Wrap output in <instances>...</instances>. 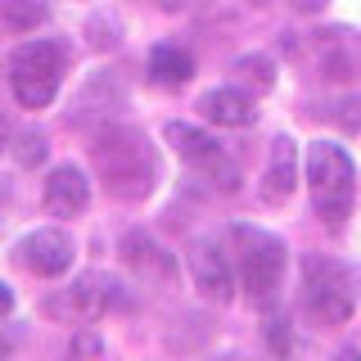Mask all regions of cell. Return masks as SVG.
<instances>
[{
	"instance_id": "1",
	"label": "cell",
	"mask_w": 361,
	"mask_h": 361,
	"mask_svg": "<svg viewBox=\"0 0 361 361\" xmlns=\"http://www.w3.org/2000/svg\"><path fill=\"white\" fill-rule=\"evenodd\" d=\"M90 163L104 195L122 203H140L158 185V149L140 127L127 122H99L90 135Z\"/></svg>"
},
{
	"instance_id": "2",
	"label": "cell",
	"mask_w": 361,
	"mask_h": 361,
	"mask_svg": "<svg viewBox=\"0 0 361 361\" xmlns=\"http://www.w3.org/2000/svg\"><path fill=\"white\" fill-rule=\"evenodd\" d=\"M226 244H231V262L240 271V289L248 293V302L253 307H271L280 285H285V267H289L285 240L253 221H235L226 231Z\"/></svg>"
},
{
	"instance_id": "3",
	"label": "cell",
	"mask_w": 361,
	"mask_h": 361,
	"mask_svg": "<svg viewBox=\"0 0 361 361\" xmlns=\"http://www.w3.org/2000/svg\"><path fill=\"white\" fill-rule=\"evenodd\" d=\"M307 190H312V208L325 226H343L357 199V167L348 158L343 145L334 140H312L307 149Z\"/></svg>"
},
{
	"instance_id": "4",
	"label": "cell",
	"mask_w": 361,
	"mask_h": 361,
	"mask_svg": "<svg viewBox=\"0 0 361 361\" xmlns=\"http://www.w3.org/2000/svg\"><path fill=\"white\" fill-rule=\"evenodd\" d=\"M68 68V50L59 41H23L9 54V86L23 109H50V99L59 95Z\"/></svg>"
},
{
	"instance_id": "5",
	"label": "cell",
	"mask_w": 361,
	"mask_h": 361,
	"mask_svg": "<svg viewBox=\"0 0 361 361\" xmlns=\"http://www.w3.org/2000/svg\"><path fill=\"white\" fill-rule=\"evenodd\" d=\"M127 307V289H122L118 276L109 271H86L68 285L59 298H45V312L59 316V321H73V325H95L99 316Z\"/></svg>"
},
{
	"instance_id": "6",
	"label": "cell",
	"mask_w": 361,
	"mask_h": 361,
	"mask_svg": "<svg viewBox=\"0 0 361 361\" xmlns=\"http://www.w3.org/2000/svg\"><path fill=\"white\" fill-rule=\"evenodd\" d=\"M302 312H307L312 325L321 330H338V325L353 321L357 298L348 289L343 271L334 262H307V285H302Z\"/></svg>"
},
{
	"instance_id": "7",
	"label": "cell",
	"mask_w": 361,
	"mask_h": 361,
	"mask_svg": "<svg viewBox=\"0 0 361 361\" xmlns=\"http://www.w3.org/2000/svg\"><path fill=\"white\" fill-rule=\"evenodd\" d=\"M312 68L330 86H361V32L357 27H321L307 41Z\"/></svg>"
},
{
	"instance_id": "8",
	"label": "cell",
	"mask_w": 361,
	"mask_h": 361,
	"mask_svg": "<svg viewBox=\"0 0 361 361\" xmlns=\"http://www.w3.org/2000/svg\"><path fill=\"white\" fill-rule=\"evenodd\" d=\"M163 135H167V145H172V149L185 158L190 167H203V172L217 180L221 190H235V185H240V167L226 158L217 135H208L203 127H190V122H167Z\"/></svg>"
},
{
	"instance_id": "9",
	"label": "cell",
	"mask_w": 361,
	"mask_h": 361,
	"mask_svg": "<svg viewBox=\"0 0 361 361\" xmlns=\"http://www.w3.org/2000/svg\"><path fill=\"white\" fill-rule=\"evenodd\" d=\"M14 262L23 271H32V276H41V280H59L77 262V244H73L68 231H59V226H41V231H32V235L18 240Z\"/></svg>"
},
{
	"instance_id": "10",
	"label": "cell",
	"mask_w": 361,
	"mask_h": 361,
	"mask_svg": "<svg viewBox=\"0 0 361 361\" xmlns=\"http://www.w3.org/2000/svg\"><path fill=\"white\" fill-rule=\"evenodd\" d=\"M122 262L131 267V276H140L145 285H158V289H167L176 280V262H172V253H167L163 244L154 240V235H145V231H127L122 235Z\"/></svg>"
},
{
	"instance_id": "11",
	"label": "cell",
	"mask_w": 361,
	"mask_h": 361,
	"mask_svg": "<svg viewBox=\"0 0 361 361\" xmlns=\"http://www.w3.org/2000/svg\"><path fill=\"white\" fill-rule=\"evenodd\" d=\"M257 95H248L244 86H212L199 95V113L212 127H253L257 122Z\"/></svg>"
},
{
	"instance_id": "12",
	"label": "cell",
	"mask_w": 361,
	"mask_h": 361,
	"mask_svg": "<svg viewBox=\"0 0 361 361\" xmlns=\"http://www.w3.org/2000/svg\"><path fill=\"white\" fill-rule=\"evenodd\" d=\"M41 203L50 217H82L86 203H90V180L82 176V167H73V163L54 167L45 190H41Z\"/></svg>"
},
{
	"instance_id": "13",
	"label": "cell",
	"mask_w": 361,
	"mask_h": 361,
	"mask_svg": "<svg viewBox=\"0 0 361 361\" xmlns=\"http://www.w3.org/2000/svg\"><path fill=\"white\" fill-rule=\"evenodd\" d=\"M293 190H298V145H293V135H276L262 172V203L280 208V203H289Z\"/></svg>"
},
{
	"instance_id": "14",
	"label": "cell",
	"mask_w": 361,
	"mask_h": 361,
	"mask_svg": "<svg viewBox=\"0 0 361 361\" xmlns=\"http://www.w3.org/2000/svg\"><path fill=\"white\" fill-rule=\"evenodd\" d=\"M190 276H195V289L208 302H231L235 298V271L226 262V253L217 244H199L190 253Z\"/></svg>"
},
{
	"instance_id": "15",
	"label": "cell",
	"mask_w": 361,
	"mask_h": 361,
	"mask_svg": "<svg viewBox=\"0 0 361 361\" xmlns=\"http://www.w3.org/2000/svg\"><path fill=\"white\" fill-rule=\"evenodd\" d=\"M190 77H195V59H190V50H180V45H154L149 50V82L154 86H185Z\"/></svg>"
},
{
	"instance_id": "16",
	"label": "cell",
	"mask_w": 361,
	"mask_h": 361,
	"mask_svg": "<svg viewBox=\"0 0 361 361\" xmlns=\"http://www.w3.org/2000/svg\"><path fill=\"white\" fill-rule=\"evenodd\" d=\"M231 73H235V86H244L248 95L276 90V59H271V54H240Z\"/></svg>"
},
{
	"instance_id": "17",
	"label": "cell",
	"mask_w": 361,
	"mask_h": 361,
	"mask_svg": "<svg viewBox=\"0 0 361 361\" xmlns=\"http://www.w3.org/2000/svg\"><path fill=\"white\" fill-rule=\"evenodd\" d=\"M50 18V5L45 0H0V23L9 32H32Z\"/></svg>"
},
{
	"instance_id": "18",
	"label": "cell",
	"mask_w": 361,
	"mask_h": 361,
	"mask_svg": "<svg viewBox=\"0 0 361 361\" xmlns=\"http://www.w3.org/2000/svg\"><path fill=\"white\" fill-rule=\"evenodd\" d=\"M325 118H330L334 127H343L348 135H361V95H348V99H338V104H330Z\"/></svg>"
},
{
	"instance_id": "19",
	"label": "cell",
	"mask_w": 361,
	"mask_h": 361,
	"mask_svg": "<svg viewBox=\"0 0 361 361\" xmlns=\"http://www.w3.org/2000/svg\"><path fill=\"white\" fill-rule=\"evenodd\" d=\"M14 154H18V163H23V167H37L41 158H45V140H41V131H27V135H18Z\"/></svg>"
},
{
	"instance_id": "20",
	"label": "cell",
	"mask_w": 361,
	"mask_h": 361,
	"mask_svg": "<svg viewBox=\"0 0 361 361\" xmlns=\"http://www.w3.org/2000/svg\"><path fill=\"white\" fill-rule=\"evenodd\" d=\"M68 353H73V357H99V353H104V338L90 330V325H77V338H73Z\"/></svg>"
},
{
	"instance_id": "21",
	"label": "cell",
	"mask_w": 361,
	"mask_h": 361,
	"mask_svg": "<svg viewBox=\"0 0 361 361\" xmlns=\"http://www.w3.org/2000/svg\"><path fill=\"white\" fill-rule=\"evenodd\" d=\"M267 348L271 353H289V321L285 316H271L267 321Z\"/></svg>"
},
{
	"instance_id": "22",
	"label": "cell",
	"mask_w": 361,
	"mask_h": 361,
	"mask_svg": "<svg viewBox=\"0 0 361 361\" xmlns=\"http://www.w3.org/2000/svg\"><path fill=\"white\" fill-rule=\"evenodd\" d=\"M9 312H14V289H9L5 280H0V321H5Z\"/></svg>"
},
{
	"instance_id": "23",
	"label": "cell",
	"mask_w": 361,
	"mask_h": 361,
	"mask_svg": "<svg viewBox=\"0 0 361 361\" xmlns=\"http://www.w3.org/2000/svg\"><path fill=\"white\" fill-rule=\"evenodd\" d=\"M325 5H330V0H293V9H298V14H321Z\"/></svg>"
},
{
	"instance_id": "24",
	"label": "cell",
	"mask_w": 361,
	"mask_h": 361,
	"mask_svg": "<svg viewBox=\"0 0 361 361\" xmlns=\"http://www.w3.org/2000/svg\"><path fill=\"white\" fill-rule=\"evenodd\" d=\"M154 5H158V9H167V14H180V9H190L195 0H154Z\"/></svg>"
},
{
	"instance_id": "25",
	"label": "cell",
	"mask_w": 361,
	"mask_h": 361,
	"mask_svg": "<svg viewBox=\"0 0 361 361\" xmlns=\"http://www.w3.org/2000/svg\"><path fill=\"white\" fill-rule=\"evenodd\" d=\"M5 140H9V127H5V118H0V149H5Z\"/></svg>"
},
{
	"instance_id": "26",
	"label": "cell",
	"mask_w": 361,
	"mask_h": 361,
	"mask_svg": "<svg viewBox=\"0 0 361 361\" xmlns=\"http://www.w3.org/2000/svg\"><path fill=\"white\" fill-rule=\"evenodd\" d=\"M0 353H9V343H5V334H0Z\"/></svg>"
}]
</instances>
